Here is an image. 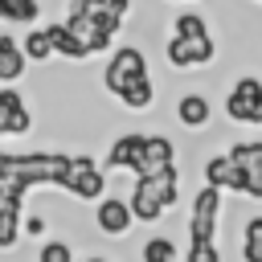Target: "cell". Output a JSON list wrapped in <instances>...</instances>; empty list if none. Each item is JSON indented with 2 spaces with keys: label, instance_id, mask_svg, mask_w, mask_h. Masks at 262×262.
<instances>
[{
  "label": "cell",
  "instance_id": "6da1fadb",
  "mask_svg": "<svg viewBox=\"0 0 262 262\" xmlns=\"http://www.w3.org/2000/svg\"><path fill=\"white\" fill-rule=\"evenodd\" d=\"M131 213L143 225H156L176 201H180V168H168L160 176H135L131 184Z\"/></svg>",
  "mask_w": 262,
  "mask_h": 262
},
{
  "label": "cell",
  "instance_id": "8fae6325",
  "mask_svg": "<svg viewBox=\"0 0 262 262\" xmlns=\"http://www.w3.org/2000/svg\"><path fill=\"white\" fill-rule=\"evenodd\" d=\"M168 168H176V143H172L168 135H147L143 156H139V164H135V176H160V172H168Z\"/></svg>",
  "mask_w": 262,
  "mask_h": 262
},
{
  "label": "cell",
  "instance_id": "e0dca14e",
  "mask_svg": "<svg viewBox=\"0 0 262 262\" xmlns=\"http://www.w3.org/2000/svg\"><path fill=\"white\" fill-rule=\"evenodd\" d=\"M0 20L4 25H37L41 20V0H0Z\"/></svg>",
  "mask_w": 262,
  "mask_h": 262
},
{
  "label": "cell",
  "instance_id": "83f0119b",
  "mask_svg": "<svg viewBox=\"0 0 262 262\" xmlns=\"http://www.w3.org/2000/svg\"><path fill=\"white\" fill-rule=\"evenodd\" d=\"M74 262H111V258H102V254H90V258H74Z\"/></svg>",
  "mask_w": 262,
  "mask_h": 262
},
{
  "label": "cell",
  "instance_id": "5b68a950",
  "mask_svg": "<svg viewBox=\"0 0 262 262\" xmlns=\"http://www.w3.org/2000/svg\"><path fill=\"white\" fill-rule=\"evenodd\" d=\"M66 192L78 196V201H86V205H90V201L98 205V201L106 196V172L98 168L94 156H86V151L74 156V164H70V180H66Z\"/></svg>",
  "mask_w": 262,
  "mask_h": 262
},
{
  "label": "cell",
  "instance_id": "3957f363",
  "mask_svg": "<svg viewBox=\"0 0 262 262\" xmlns=\"http://www.w3.org/2000/svg\"><path fill=\"white\" fill-rule=\"evenodd\" d=\"M135 78H147V57H143L139 45H119L102 66V90L119 98Z\"/></svg>",
  "mask_w": 262,
  "mask_h": 262
},
{
  "label": "cell",
  "instance_id": "2e32d148",
  "mask_svg": "<svg viewBox=\"0 0 262 262\" xmlns=\"http://www.w3.org/2000/svg\"><path fill=\"white\" fill-rule=\"evenodd\" d=\"M45 29H49V37H53V53H57V57H70V61H86V57H90L86 45L70 33L66 20H53V25H45Z\"/></svg>",
  "mask_w": 262,
  "mask_h": 262
},
{
  "label": "cell",
  "instance_id": "7402d4cb",
  "mask_svg": "<svg viewBox=\"0 0 262 262\" xmlns=\"http://www.w3.org/2000/svg\"><path fill=\"white\" fill-rule=\"evenodd\" d=\"M78 8H86L90 16H106V20H127V12H131V0H74Z\"/></svg>",
  "mask_w": 262,
  "mask_h": 262
},
{
  "label": "cell",
  "instance_id": "4fadbf2b",
  "mask_svg": "<svg viewBox=\"0 0 262 262\" xmlns=\"http://www.w3.org/2000/svg\"><path fill=\"white\" fill-rule=\"evenodd\" d=\"M209 119H213V102H209L201 90H188V94L176 98V123H180V127L201 131V127H209Z\"/></svg>",
  "mask_w": 262,
  "mask_h": 262
},
{
  "label": "cell",
  "instance_id": "277c9868",
  "mask_svg": "<svg viewBox=\"0 0 262 262\" xmlns=\"http://www.w3.org/2000/svg\"><path fill=\"white\" fill-rule=\"evenodd\" d=\"M217 225H221V188L205 184L188 209V242H217Z\"/></svg>",
  "mask_w": 262,
  "mask_h": 262
},
{
  "label": "cell",
  "instance_id": "7a4b0ae2",
  "mask_svg": "<svg viewBox=\"0 0 262 262\" xmlns=\"http://www.w3.org/2000/svg\"><path fill=\"white\" fill-rule=\"evenodd\" d=\"M225 119L237 127H262V78L242 74L225 94Z\"/></svg>",
  "mask_w": 262,
  "mask_h": 262
},
{
  "label": "cell",
  "instance_id": "d6986e66",
  "mask_svg": "<svg viewBox=\"0 0 262 262\" xmlns=\"http://www.w3.org/2000/svg\"><path fill=\"white\" fill-rule=\"evenodd\" d=\"M119 102H123L127 111H151V102H156V82H151V74H147V78H135V82L119 94Z\"/></svg>",
  "mask_w": 262,
  "mask_h": 262
},
{
  "label": "cell",
  "instance_id": "ffe728a7",
  "mask_svg": "<svg viewBox=\"0 0 262 262\" xmlns=\"http://www.w3.org/2000/svg\"><path fill=\"white\" fill-rule=\"evenodd\" d=\"M20 45H25V57H29V61H49V57H57V53H53V37H49V29H41V25H33V29L20 37Z\"/></svg>",
  "mask_w": 262,
  "mask_h": 262
},
{
  "label": "cell",
  "instance_id": "484cf974",
  "mask_svg": "<svg viewBox=\"0 0 262 262\" xmlns=\"http://www.w3.org/2000/svg\"><path fill=\"white\" fill-rule=\"evenodd\" d=\"M25 233H29V237H41V233H45V217H41V213H29V217H25Z\"/></svg>",
  "mask_w": 262,
  "mask_h": 262
},
{
  "label": "cell",
  "instance_id": "d4e9b609",
  "mask_svg": "<svg viewBox=\"0 0 262 262\" xmlns=\"http://www.w3.org/2000/svg\"><path fill=\"white\" fill-rule=\"evenodd\" d=\"M184 262H221V246L217 242H188Z\"/></svg>",
  "mask_w": 262,
  "mask_h": 262
},
{
  "label": "cell",
  "instance_id": "9c48e42d",
  "mask_svg": "<svg viewBox=\"0 0 262 262\" xmlns=\"http://www.w3.org/2000/svg\"><path fill=\"white\" fill-rule=\"evenodd\" d=\"M205 184L221 188V192H233V196H246V172L233 164L229 151H217L205 160Z\"/></svg>",
  "mask_w": 262,
  "mask_h": 262
},
{
  "label": "cell",
  "instance_id": "44dd1931",
  "mask_svg": "<svg viewBox=\"0 0 262 262\" xmlns=\"http://www.w3.org/2000/svg\"><path fill=\"white\" fill-rule=\"evenodd\" d=\"M237 254H242V262H262V217H246Z\"/></svg>",
  "mask_w": 262,
  "mask_h": 262
},
{
  "label": "cell",
  "instance_id": "603a6c76",
  "mask_svg": "<svg viewBox=\"0 0 262 262\" xmlns=\"http://www.w3.org/2000/svg\"><path fill=\"white\" fill-rule=\"evenodd\" d=\"M172 37H213V33H209V25H205L201 12H180L172 20Z\"/></svg>",
  "mask_w": 262,
  "mask_h": 262
},
{
  "label": "cell",
  "instance_id": "8992f818",
  "mask_svg": "<svg viewBox=\"0 0 262 262\" xmlns=\"http://www.w3.org/2000/svg\"><path fill=\"white\" fill-rule=\"evenodd\" d=\"M164 57L172 70H196V66H213L217 57V41L213 37H168Z\"/></svg>",
  "mask_w": 262,
  "mask_h": 262
},
{
  "label": "cell",
  "instance_id": "ba28073f",
  "mask_svg": "<svg viewBox=\"0 0 262 262\" xmlns=\"http://www.w3.org/2000/svg\"><path fill=\"white\" fill-rule=\"evenodd\" d=\"M229 156L246 172V196L250 201H262V139H237L229 147Z\"/></svg>",
  "mask_w": 262,
  "mask_h": 262
},
{
  "label": "cell",
  "instance_id": "9a60e30c",
  "mask_svg": "<svg viewBox=\"0 0 262 262\" xmlns=\"http://www.w3.org/2000/svg\"><path fill=\"white\" fill-rule=\"evenodd\" d=\"M20 205H25V201H16V196H4V201H0V250H12V246L20 242V233H25V213H20Z\"/></svg>",
  "mask_w": 262,
  "mask_h": 262
},
{
  "label": "cell",
  "instance_id": "4316f807",
  "mask_svg": "<svg viewBox=\"0 0 262 262\" xmlns=\"http://www.w3.org/2000/svg\"><path fill=\"white\" fill-rule=\"evenodd\" d=\"M8 180H12V151L0 147V188H8Z\"/></svg>",
  "mask_w": 262,
  "mask_h": 262
},
{
  "label": "cell",
  "instance_id": "5bb4252c",
  "mask_svg": "<svg viewBox=\"0 0 262 262\" xmlns=\"http://www.w3.org/2000/svg\"><path fill=\"white\" fill-rule=\"evenodd\" d=\"M29 70V57H25V45L12 37V33H0V86H12L20 82Z\"/></svg>",
  "mask_w": 262,
  "mask_h": 262
},
{
  "label": "cell",
  "instance_id": "52a82bcc",
  "mask_svg": "<svg viewBox=\"0 0 262 262\" xmlns=\"http://www.w3.org/2000/svg\"><path fill=\"white\" fill-rule=\"evenodd\" d=\"M135 225V213H131V201H123V196H102L98 205H94V229L102 233V237H111V242H119L127 229Z\"/></svg>",
  "mask_w": 262,
  "mask_h": 262
},
{
  "label": "cell",
  "instance_id": "30bf717a",
  "mask_svg": "<svg viewBox=\"0 0 262 262\" xmlns=\"http://www.w3.org/2000/svg\"><path fill=\"white\" fill-rule=\"evenodd\" d=\"M143 143H147L143 131H127V135L111 139L102 168H106V172H135V164H139V156H143Z\"/></svg>",
  "mask_w": 262,
  "mask_h": 262
},
{
  "label": "cell",
  "instance_id": "ac0fdd59",
  "mask_svg": "<svg viewBox=\"0 0 262 262\" xmlns=\"http://www.w3.org/2000/svg\"><path fill=\"white\" fill-rule=\"evenodd\" d=\"M139 262H180V246L164 233H151L139 246Z\"/></svg>",
  "mask_w": 262,
  "mask_h": 262
},
{
  "label": "cell",
  "instance_id": "f546056e",
  "mask_svg": "<svg viewBox=\"0 0 262 262\" xmlns=\"http://www.w3.org/2000/svg\"><path fill=\"white\" fill-rule=\"evenodd\" d=\"M0 201H4V188H0Z\"/></svg>",
  "mask_w": 262,
  "mask_h": 262
},
{
  "label": "cell",
  "instance_id": "cb8c5ba5",
  "mask_svg": "<svg viewBox=\"0 0 262 262\" xmlns=\"http://www.w3.org/2000/svg\"><path fill=\"white\" fill-rule=\"evenodd\" d=\"M37 262H74V250H70L66 237H49V242H41Z\"/></svg>",
  "mask_w": 262,
  "mask_h": 262
},
{
  "label": "cell",
  "instance_id": "f1b7e54d",
  "mask_svg": "<svg viewBox=\"0 0 262 262\" xmlns=\"http://www.w3.org/2000/svg\"><path fill=\"white\" fill-rule=\"evenodd\" d=\"M0 135H4V111H0Z\"/></svg>",
  "mask_w": 262,
  "mask_h": 262
},
{
  "label": "cell",
  "instance_id": "7c38bea8",
  "mask_svg": "<svg viewBox=\"0 0 262 262\" xmlns=\"http://www.w3.org/2000/svg\"><path fill=\"white\" fill-rule=\"evenodd\" d=\"M0 111H4V135H29L33 131V111L16 86H0Z\"/></svg>",
  "mask_w": 262,
  "mask_h": 262
}]
</instances>
